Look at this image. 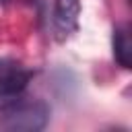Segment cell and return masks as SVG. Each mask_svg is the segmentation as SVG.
<instances>
[{
	"instance_id": "obj_3",
	"label": "cell",
	"mask_w": 132,
	"mask_h": 132,
	"mask_svg": "<svg viewBox=\"0 0 132 132\" xmlns=\"http://www.w3.org/2000/svg\"><path fill=\"white\" fill-rule=\"evenodd\" d=\"M78 12H80L78 0H56L54 2L52 29L58 41H66L78 29Z\"/></svg>"
},
{
	"instance_id": "obj_4",
	"label": "cell",
	"mask_w": 132,
	"mask_h": 132,
	"mask_svg": "<svg viewBox=\"0 0 132 132\" xmlns=\"http://www.w3.org/2000/svg\"><path fill=\"white\" fill-rule=\"evenodd\" d=\"M113 56H116V60L122 68H130L132 43H130V35H128L126 27H118L113 31Z\"/></svg>"
},
{
	"instance_id": "obj_2",
	"label": "cell",
	"mask_w": 132,
	"mask_h": 132,
	"mask_svg": "<svg viewBox=\"0 0 132 132\" xmlns=\"http://www.w3.org/2000/svg\"><path fill=\"white\" fill-rule=\"evenodd\" d=\"M33 72L12 60H0V111L25 99L27 85Z\"/></svg>"
},
{
	"instance_id": "obj_1",
	"label": "cell",
	"mask_w": 132,
	"mask_h": 132,
	"mask_svg": "<svg viewBox=\"0 0 132 132\" xmlns=\"http://www.w3.org/2000/svg\"><path fill=\"white\" fill-rule=\"evenodd\" d=\"M50 122V107L43 101L21 99L12 107L0 111V130L4 132H37Z\"/></svg>"
}]
</instances>
